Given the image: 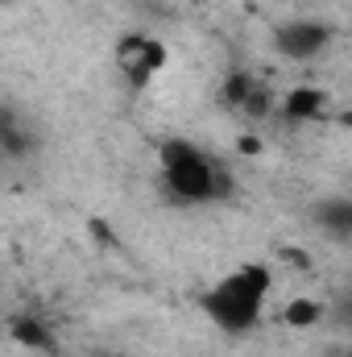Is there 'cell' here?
Listing matches in <instances>:
<instances>
[{"label":"cell","mask_w":352,"mask_h":357,"mask_svg":"<svg viewBox=\"0 0 352 357\" xmlns=\"http://www.w3.org/2000/svg\"><path fill=\"white\" fill-rule=\"evenodd\" d=\"M269 291H273V270L265 266V262H245V266L228 270L216 287H207L203 299H199V307L207 312V320L220 333L241 337V333L257 328Z\"/></svg>","instance_id":"obj_1"},{"label":"cell","mask_w":352,"mask_h":357,"mask_svg":"<svg viewBox=\"0 0 352 357\" xmlns=\"http://www.w3.org/2000/svg\"><path fill=\"white\" fill-rule=\"evenodd\" d=\"M158 167H162V187L175 204H216L232 195V175L216 167L195 142L186 137H166L158 146Z\"/></svg>","instance_id":"obj_2"},{"label":"cell","mask_w":352,"mask_h":357,"mask_svg":"<svg viewBox=\"0 0 352 357\" xmlns=\"http://www.w3.org/2000/svg\"><path fill=\"white\" fill-rule=\"evenodd\" d=\"M166 42L150 38V33H120L116 42V71L133 84V88H145L162 75L166 67Z\"/></svg>","instance_id":"obj_3"},{"label":"cell","mask_w":352,"mask_h":357,"mask_svg":"<svg viewBox=\"0 0 352 357\" xmlns=\"http://www.w3.org/2000/svg\"><path fill=\"white\" fill-rule=\"evenodd\" d=\"M332 46V25L315 21V17H294L286 25L273 29V50L290 63H311Z\"/></svg>","instance_id":"obj_4"},{"label":"cell","mask_w":352,"mask_h":357,"mask_svg":"<svg viewBox=\"0 0 352 357\" xmlns=\"http://www.w3.org/2000/svg\"><path fill=\"white\" fill-rule=\"evenodd\" d=\"M220 104H228V108H237L245 116H265L269 112V91L249 71H232L224 79V88H220Z\"/></svg>","instance_id":"obj_5"},{"label":"cell","mask_w":352,"mask_h":357,"mask_svg":"<svg viewBox=\"0 0 352 357\" xmlns=\"http://www.w3.org/2000/svg\"><path fill=\"white\" fill-rule=\"evenodd\" d=\"M323 112H328V91L311 88V84L290 88L286 91V100H282V116L294 121V125H303V121H319Z\"/></svg>","instance_id":"obj_6"},{"label":"cell","mask_w":352,"mask_h":357,"mask_svg":"<svg viewBox=\"0 0 352 357\" xmlns=\"http://www.w3.org/2000/svg\"><path fill=\"white\" fill-rule=\"evenodd\" d=\"M8 333H13V341L25 345V349H38V354L54 349V333H50V324H46L42 316H33V312L13 316V320H8Z\"/></svg>","instance_id":"obj_7"},{"label":"cell","mask_w":352,"mask_h":357,"mask_svg":"<svg viewBox=\"0 0 352 357\" xmlns=\"http://www.w3.org/2000/svg\"><path fill=\"white\" fill-rule=\"evenodd\" d=\"M25 154H33V137H29L21 112L0 108V158H25Z\"/></svg>","instance_id":"obj_8"},{"label":"cell","mask_w":352,"mask_h":357,"mask_svg":"<svg viewBox=\"0 0 352 357\" xmlns=\"http://www.w3.org/2000/svg\"><path fill=\"white\" fill-rule=\"evenodd\" d=\"M315 225L328 229L332 237H349L352 233V199L349 195H328L315 204Z\"/></svg>","instance_id":"obj_9"},{"label":"cell","mask_w":352,"mask_h":357,"mask_svg":"<svg viewBox=\"0 0 352 357\" xmlns=\"http://www.w3.org/2000/svg\"><path fill=\"white\" fill-rule=\"evenodd\" d=\"M319 320H323V303H319V299L298 295V299H290V303L282 307V324H286V328H315Z\"/></svg>","instance_id":"obj_10"},{"label":"cell","mask_w":352,"mask_h":357,"mask_svg":"<svg viewBox=\"0 0 352 357\" xmlns=\"http://www.w3.org/2000/svg\"><path fill=\"white\" fill-rule=\"evenodd\" d=\"M332 357H352V354H349V349H336V354H332Z\"/></svg>","instance_id":"obj_11"},{"label":"cell","mask_w":352,"mask_h":357,"mask_svg":"<svg viewBox=\"0 0 352 357\" xmlns=\"http://www.w3.org/2000/svg\"><path fill=\"white\" fill-rule=\"evenodd\" d=\"M0 4H13V0H0Z\"/></svg>","instance_id":"obj_12"}]
</instances>
